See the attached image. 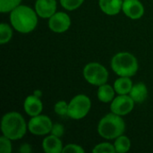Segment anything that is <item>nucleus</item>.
Returning a JSON list of instances; mask_svg holds the SVG:
<instances>
[{
	"mask_svg": "<svg viewBox=\"0 0 153 153\" xmlns=\"http://www.w3.org/2000/svg\"><path fill=\"white\" fill-rule=\"evenodd\" d=\"M39 15L35 9L28 5L20 4L10 13L12 27L18 32L27 34L35 30L38 24Z\"/></svg>",
	"mask_w": 153,
	"mask_h": 153,
	"instance_id": "1",
	"label": "nucleus"
},
{
	"mask_svg": "<svg viewBox=\"0 0 153 153\" xmlns=\"http://www.w3.org/2000/svg\"><path fill=\"white\" fill-rule=\"evenodd\" d=\"M28 130V124L24 117L18 112L11 111L5 113L1 119L2 134L12 141L22 139Z\"/></svg>",
	"mask_w": 153,
	"mask_h": 153,
	"instance_id": "2",
	"label": "nucleus"
},
{
	"mask_svg": "<svg viewBox=\"0 0 153 153\" xmlns=\"http://www.w3.org/2000/svg\"><path fill=\"white\" fill-rule=\"evenodd\" d=\"M98 134L104 139L115 140L124 134L126 131V123L121 116L110 112L104 116L98 124Z\"/></svg>",
	"mask_w": 153,
	"mask_h": 153,
	"instance_id": "3",
	"label": "nucleus"
},
{
	"mask_svg": "<svg viewBox=\"0 0 153 153\" xmlns=\"http://www.w3.org/2000/svg\"><path fill=\"white\" fill-rule=\"evenodd\" d=\"M111 68L118 76L132 77L138 72L139 64L136 56L129 52H118L111 59Z\"/></svg>",
	"mask_w": 153,
	"mask_h": 153,
	"instance_id": "4",
	"label": "nucleus"
},
{
	"mask_svg": "<svg viewBox=\"0 0 153 153\" xmlns=\"http://www.w3.org/2000/svg\"><path fill=\"white\" fill-rule=\"evenodd\" d=\"M91 108V101L87 95H75L68 103L67 117L74 120H81L89 114Z\"/></svg>",
	"mask_w": 153,
	"mask_h": 153,
	"instance_id": "5",
	"label": "nucleus"
},
{
	"mask_svg": "<svg viewBox=\"0 0 153 153\" xmlns=\"http://www.w3.org/2000/svg\"><path fill=\"white\" fill-rule=\"evenodd\" d=\"M85 81L94 86H100L107 83L108 80V72L107 68L97 62L87 64L82 71Z\"/></svg>",
	"mask_w": 153,
	"mask_h": 153,
	"instance_id": "6",
	"label": "nucleus"
},
{
	"mask_svg": "<svg viewBox=\"0 0 153 153\" xmlns=\"http://www.w3.org/2000/svg\"><path fill=\"white\" fill-rule=\"evenodd\" d=\"M53 123L47 115H38L31 117L28 123V130L30 134L38 136L47 135L51 133Z\"/></svg>",
	"mask_w": 153,
	"mask_h": 153,
	"instance_id": "7",
	"label": "nucleus"
},
{
	"mask_svg": "<svg viewBox=\"0 0 153 153\" xmlns=\"http://www.w3.org/2000/svg\"><path fill=\"white\" fill-rule=\"evenodd\" d=\"M135 102L129 94L117 95L110 102V110L112 113L124 117L132 112Z\"/></svg>",
	"mask_w": 153,
	"mask_h": 153,
	"instance_id": "8",
	"label": "nucleus"
},
{
	"mask_svg": "<svg viewBox=\"0 0 153 153\" xmlns=\"http://www.w3.org/2000/svg\"><path fill=\"white\" fill-rule=\"evenodd\" d=\"M71 26V18L65 12H56L48 19V28L55 33H64Z\"/></svg>",
	"mask_w": 153,
	"mask_h": 153,
	"instance_id": "9",
	"label": "nucleus"
},
{
	"mask_svg": "<svg viewBox=\"0 0 153 153\" xmlns=\"http://www.w3.org/2000/svg\"><path fill=\"white\" fill-rule=\"evenodd\" d=\"M122 12L132 20H139L144 14V6L140 0H124Z\"/></svg>",
	"mask_w": 153,
	"mask_h": 153,
	"instance_id": "10",
	"label": "nucleus"
},
{
	"mask_svg": "<svg viewBox=\"0 0 153 153\" xmlns=\"http://www.w3.org/2000/svg\"><path fill=\"white\" fill-rule=\"evenodd\" d=\"M57 8L56 0H36L34 9L39 17L43 19H49Z\"/></svg>",
	"mask_w": 153,
	"mask_h": 153,
	"instance_id": "11",
	"label": "nucleus"
},
{
	"mask_svg": "<svg viewBox=\"0 0 153 153\" xmlns=\"http://www.w3.org/2000/svg\"><path fill=\"white\" fill-rule=\"evenodd\" d=\"M23 108L25 113L31 117L38 116L41 114L43 110V103L39 97L35 94H31L26 97L23 102Z\"/></svg>",
	"mask_w": 153,
	"mask_h": 153,
	"instance_id": "12",
	"label": "nucleus"
},
{
	"mask_svg": "<svg viewBox=\"0 0 153 153\" xmlns=\"http://www.w3.org/2000/svg\"><path fill=\"white\" fill-rule=\"evenodd\" d=\"M42 149L46 153H62L64 145L60 137L50 134L43 139Z\"/></svg>",
	"mask_w": 153,
	"mask_h": 153,
	"instance_id": "13",
	"label": "nucleus"
},
{
	"mask_svg": "<svg viewBox=\"0 0 153 153\" xmlns=\"http://www.w3.org/2000/svg\"><path fill=\"white\" fill-rule=\"evenodd\" d=\"M124 0H99L100 10L108 15H117L122 11Z\"/></svg>",
	"mask_w": 153,
	"mask_h": 153,
	"instance_id": "14",
	"label": "nucleus"
},
{
	"mask_svg": "<svg viewBox=\"0 0 153 153\" xmlns=\"http://www.w3.org/2000/svg\"><path fill=\"white\" fill-rule=\"evenodd\" d=\"M133 85L134 83L131 80V77L119 76V78H117L115 81L113 87L117 95H124V94L130 93L133 88Z\"/></svg>",
	"mask_w": 153,
	"mask_h": 153,
	"instance_id": "15",
	"label": "nucleus"
},
{
	"mask_svg": "<svg viewBox=\"0 0 153 153\" xmlns=\"http://www.w3.org/2000/svg\"><path fill=\"white\" fill-rule=\"evenodd\" d=\"M129 95L135 103H142L145 101L148 97L147 86L143 82H138L136 84H134Z\"/></svg>",
	"mask_w": 153,
	"mask_h": 153,
	"instance_id": "16",
	"label": "nucleus"
},
{
	"mask_svg": "<svg viewBox=\"0 0 153 153\" xmlns=\"http://www.w3.org/2000/svg\"><path fill=\"white\" fill-rule=\"evenodd\" d=\"M116 91L113 86L105 83L99 86L97 91V97L98 100L103 103H110L115 98Z\"/></svg>",
	"mask_w": 153,
	"mask_h": 153,
	"instance_id": "17",
	"label": "nucleus"
},
{
	"mask_svg": "<svg viewBox=\"0 0 153 153\" xmlns=\"http://www.w3.org/2000/svg\"><path fill=\"white\" fill-rule=\"evenodd\" d=\"M114 146L117 153H126L131 148V141L127 136L122 134L115 139Z\"/></svg>",
	"mask_w": 153,
	"mask_h": 153,
	"instance_id": "18",
	"label": "nucleus"
},
{
	"mask_svg": "<svg viewBox=\"0 0 153 153\" xmlns=\"http://www.w3.org/2000/svg\"><path fill=\"white\" fill-rule=\"evenodd\" d=\"M13 37V29L11 26L5 22L0 24V43L5 44L11 40Z\"/></svg>",
	"mask_w": 153,
	"mask_h": 153,
	"instance_id": "19",
	"label": "nucleus"
},
{
	"mask_svg": "<svg viewBox=\"0 0 153 153\" xmlns=\"http://www.w3.org/2000/svg\"><path fill=\"white\" fill-rule=\"evenodd\" d=\"M22 0H0V12L2 13H11L21 4Z\"/></svg>",
	"mask_w": 153,
	"mask_h": 153,
	"instance_id": "20",
	"label": "nucleus"
},
{
	"mask_svg": "<svg viewBox=\"0 0 153 153\" xmlns=\"http://www.w3.org/2000/svg\"><path fill=\"white\" fill-rule=\"evenodd\" d=\"M93 153H115L116 149L114 144H111L110 143H100L94 146L92 149Z\"/></svg>",
	"mask_w": 153,
	"mask_h": 153,
	"instance_id": "21",
	"label": "nucleus"
},
{
	"mask_svg": "<svg viewBox=\"0 0 153 153\" xmlns=\"http://www.w3.org/2000/svg\"><path fill=\"white\" fill-rule=\"evenodd\" d=\"M62 7L67 11H74L79 8L84 2V0H59Z\"/></svg>",
	"mask_w": 153,
	"mask_h": 153,
	"instance_id": "22",
	"label": "nucleus"
},
{
	"mask_svg": "<svg viewBox=\"0 0 153 153\" xmlns=\"http://www.w3.org/2000/svg\"><path fill=\"white\" fill-rule=\"evenodd\" d=\"M54 111L56 115L65 117L67 116L68 113V103L65 100L57 101L54 106Z\"/></svg>",
	"mask_w": 153,
	"mask_h": 153,
	"instance_id": "23",
	"label": "nucleus"
},
{
	"mask_svg": "<svg viewBox=\"0 0 153 153\" xmlns=\"http://www.w3.org/2000/svg\"><path fill=\"white\" fill-rule=\"evenodd\" d=\"M0 152H12V140L3 134L0 136Z\"/></svg>",
	"mask_w": 153,
	"mask_h": 153,
	"instance_id": "24",
	"label": "nucleus"
},
{
	"mask_svg": "<svg viewBox=\"0 0 153 153\" xmlns=\"http://www.w3.org/2000/svg\"><path fill=\"white\" fill-rule=\"evenodd\" d=\"M62 153H84V149L76 143H69L64 146Z\"/></svg>",
	"mask_w": 153,
	"mask_h": 153,
	"instance_id": "25",
	"label": "nucleus"
},
{
	"mask_svg": "<svg viewBox=\"0 0 153 153\" xmlns=\"http://www.w3.org/2000/svg\"><path fill=\"white\" fill-rule=\"evenodd\" d=\"M52 134L57 136V137H62L65 134V127L61 125V124H53V126H52V130H51V133Z\"/></svg>",
	"mask_w": 153,
	"mask_h": 153,
	"instance_id": "26",
	"label": "nucleus"
},
{
	"mask_svg": "<svg viewBox=\"0 0 153 153\" xmlns=\"http://www.w3.org/2000/svg\"><path fill=\"white\" fill-rule=\"evenodd\" d=\"M31 146L29 143H23L21 145L19 152L22 153H30L31 152Z\"/></svg>",
	"mask_w": 153,
	"mask_h": 153,
	"instance_id": "27",
	"label": "nucleus"
},
{
	"mask_svg": "<svg viewBox=\"0 0 153 153\" xmlns=\"http://www.w3.org/2000/svg\"><path fill=\"white\" fill-rule=\"evenodd\" d=\"M34 94L36 95V96H38V97H41V95H42V92L40 91H36L35 92H34Z\"/></svg>",
	"mask_w": 153,
	"mask_h": 153,
	"instance_id": "28",
	"label": "nucleus"
}]
</instances>
